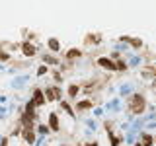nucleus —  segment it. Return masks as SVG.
Wrapping results in <instances>:
<instances>
[{
  "label": "nucleus",
  "instance_id": "obj_1",
  "mask_svg": "<svg viewBox=\"0 0 156 146\" xmlns=\"http://www.w3.org/2000/svg\"><path fill=\"white\" fill-rule=\"evenodd\" d=\"M144 107H146V99H144V96H140V94L131 96L129 101H127V109L133 115H140L144 111Z\"/></svg>",
  "mask_w": 156,
  "mask_h": 146
},
{
  "label": "nucleus",
  "instance_id": "obj_2",
  "mask_svg": "<svg viewBox=\"0 0 156 146\" xmlns=\"http://www.w3.org/2000/svg\"><path fill=\"white\" fill-rule=\"evenodd\" d=\"M22 53H23V57L31 58V57L37 55V49H35V45H31L29 41H23V43H22Z\"/></svg>",
  "mask_w": 156,
  "mask_h": 146
},
{
  "label": "nucleus",
  "instance_id": "obj_3",
  "mask_svg": "<svg viewBox=\"0 0 156 146\" xmlns=\"http://www.w3.org/2000/svg\"><path fill=\"white\" fill-rule=\"evenodd\" d=\"M22 136H23V140H26L27 144H33V142H35V130H33V125L31 127H23Z\"/></svg>",
  "mask_w": 156,
  "mask_h": 146
},
{
  "label": "nucleus",
  "instance_id": "obj_4",
  "mask_svg": "<svg viewBox=\"0 0 156 146\" xmlns=\"http://www.w3.org/2000/svg\"><path fill=\"white\" fill-rule=\"evenodd\" d=\"M98 64H100L101 68H105V70H117L115 62L111 61V58H107V57H101V58H98Z\"/></svg>",
  "mask_w": 156,
  "mask_h": 146
},
{
  "label": "nucleus",
  "instance_id": "obj_5",
  "mask_svg": "<svg viewBox=\"0 0 156 146\" xmlns=\"http://www.w3.org/2000/svg\"><path fill=\"white\" fill-rule=\"evenodd\" d=\"M31 99H33V103H35V105H43V103H45V94H43V90H39V88H35V90H33V97H31Z\"/></svg>",
  "mask_w": 156,
  "mask_h": 146
},
{
  "label": "nucleus",
  "instance_id": "obj_6",
  "mask_svg": "<svg viewBox=\"0 0 156 146\" xmlns=\"http://www.w3.org/2000/svg\"><path fill=\"white\" fill-rule=\"evenodd\" d=\"M94 107V101L92 99H84V101H76V111H88Z\"/></svg>",
  "mask_w": 156,
  "mask_h": 146
},
{
  "label": "nucleus",
  "instance_id": "obj_7",
  "mask_svg": "<svg viewBox=\"0 0 156 146\" xmlns=\"http://www.w3.org/2000/svg\"><path fill=\"white\" fill-rule=\"evenodd\" d=\"M43 94H45V99L47 101H57V94H55V86H47L45 90H43Z\"/></svg>",
  "mask_w": 156,
  "mask_h": 146
},
{
  "label": "nucleus",
  "instance_id": "obj_8",
  "mask_svg": "<svg viewBox=\"0 0 156 146\" xmlns=\"http://www.w3.org/2000/svg\"><path fill=\"white\" fill-rule=\"evenodd\" d=\"M78 92H80V86H78V84H70V86H68V90H66V94H68L70 99H76Z\"/></svg>",
  "mask_w": 156,
  "mask_h": 146
},
{
  "label": "nucleus",
  "instance_id": "obj_9",
  "mask_svg": "<svg viewBox=\"0 0 156 146\" xmlns=\"http://www.w3.org/2000/svg\"><path fill=\"white\" fill-rule=\"evenodd\" d=\"M49 129H51V130H58V117H57V113L49 115Z\"/></svg>",
  "mask_w": 156,
  "mask_h": 146
},
{
  "label": "nucleus",
  "instance_id": "obj_10",
  "mask_svg": "<svg viewBox=\"0 0 156 146\" xmlns=\"http://www.w3.org/2000/svg\"><path fill=\"white\" fill-rule=\"evenodd\" d=\"M123 41H127V43H131L135 49H139V47H143V41H140L139 37H121Z\"/></svg>",
  "mask_w": 156,
  "mask_h": 146
},
{
  "label": "nucleus",
  "instance_id": "obj_11",
  "mask_svg": "<svg viewBox=\"0 0 156 146\" xmlns=\"http://www.w3.org/2000/svg\"><path fill=\"white\" fill-rule=\"evenodd\" d=\"M84 43H86V45H92V43L96 45V43H100V35H98V33H96V35H94V33H88L86 39H84Z\"/></svg>",
  "mask_w": 156,
  "mask_h": 146
},
{
  "label": "nucleus",
  "instance_id": "obj_12",
  "mask_svg": "<svg viewBox=\"0 0 156 146\" xmlns=\"http://www.w3.org/2000/svg\"><path fill=\"white\" fill-rule=\"evenodd\" d=\"M47 47L49 49H51V51H58V49H61V43H58V39H55V37H51V39H49V41H47Z\"/></svg>",
  "mask_w": 156,
  "mask_h": 146
},
{
  "label": "nucleus",
  "instance_id": "obj_13",
  "mask_svg": "<svg viewBox=\"0 0 156 146\" xmlns=\"http://www.w3.org/2000/svg\"><path fill=\"white\" fill-rule=\"evenodd\" d=\"M78 57H82L80 49H70V51L66 53V58H78Z\"/></svg>",
  "mask_w": 156,
  "mask_h": 146
},
{
  "label": "nucleus",
  "instance_id": "obj_14",
  "mask_svg": "<svg viewBox=\"0 0 156 146\" xmlns=\"http://www.w3.org/2000/svg\"><path fill=\"white\" fill-rule=\"evenodd\" d=\"M140 144H143V146H150V144H152V136H150L148 133H144L143 134V142H140Z\"/></svg>",
  "mask_w": 156,
  "mask_h": 146
},
{
  "label": "nucleus",
  "instance_id": "obj_15",
  "mask_svg": "<svg viewBox=\"0 0 156 146\" xmlns=\"http://www.w3.org/2000/svg\"><path fill=\"white\" fill-rule=\"evenodd\" d=\"M61 107H62V109H65V111H66V113H68V115H70V117H74V111H72V107H70V105H68V103H66V101H61Z\"/></svg>",
  "mask_w": 156,
  "mask_h": 146
},
{
  "label": "nucleus",
  "instance_id": "obj_16",
  "mask_svg": "<svg viewBox=\"0 0 156 146\" xmlns=\"http://www.w3.org/2000/svg\"><path fill=\"white\" fill-rule=\"evenodd\" d=\"M115 66H117V70H127V64L123 61H121V58H117V62H115Z\"/></svg>",
  "mask_w": 156,
  "mask_h": 146
},
{
  "label": "nucleus",
  "instance_id": "obj_17",
  "mask_svg": "<svg viewBox=\"0 0 156 146\" xmlns=\"http://www.w3.org/2000/svg\"><path fill=\"white\" fill-rule=\"evenodd\" d=\"M37 130H39L41 134H47L51 129H49V125H39V127H37Z\"/></svg>",
  "mask_w": 156,
  "mask_h": 146
},
{
  "label": "nucleus",
  "instance_id": "obj_18",
  "mask_svg": "<svg viewBox=\"0 0 156 146\" xmlns=\"http://www.w3.org/2000/svg\"><path fill=\"white\" fill-rule=\"evenodd\" d=\"M109 138H111V146H117L121 142V138H119V136H113V133H109Z\"/></svg>",
  "mask_w": 156,
  "mask_h": 146
},
{
  "label": "nucleus",
  "instance_id": "obj_19",
  "mask_svg": "<svg viewBox=\"0 0 156 146\" xmlns=\"http://www.w3.org/2000/svg\"><path fill=\"white\" fill-rule=\"evenodd\" d=\"M43 61H45L47 64H57V62H58L55 57H43Z\"/></svg>",
  "mask_w": 156,
  "mask_h": 146
},
{
  "label": "nucleus",
  "instance_id": "obj_20",
  "mask_svg": "<svg viewBox=\"0 0 156 146\" xmlns=\"http://www.w3.org/2000/svg\"><path fill=\"white\" fill-rule=\"evenodd\" d=\"M47 70H49V68H47L45 64H41V66L37 68V76H43V74H47Z\"/></svg>",
  "mask_w": 156,
  "mask_h": 146
},
{
  "label": "nucleus",
  "instance_id": "obj_21",
  "mask_svg": "<svg viewBox=\"0 0 156 146\" xmlns=\"http://www.w3.org/2000/svg\"><path fill=\"white\" fill-rule=\"evenodd\" d=\"M0 61H10V53H0Z\"/></svg>",
  "mask_w": 156,
  "mask_h": 146
},
{
  "label": "nucleus",
  "instance_id": "obj_22",
  "mask_svg": "<svg viewBox=\"0 0 156 146\" xmlns=\"http://www.w3.org/2000/svg\"><path fill=\"white\" fill-rule=\"evenodd\" d=\"M55 94H57V99H61V88H58V86H55Z\"/></svg>",
  "mask_w": 156,
  "mask_h": 146
},
{
  "label": "nucleus",
  "instance_id": "obj_23",
  "mask_svg": "<svg viewBox=\"0 0 156 146\" xmlns=\"http://www.w3.org/2000/svg\"><path fill=\"white\" fill-rule=\"evenodd\" d=\"M0 146H8V138H6V136L2 138V144H0Z\"/></svg>",
  "mask_w": 156,
  "mask_h": 146
},
{
  "label": "nucleus",
  "instance_id": "obj_24",
  "mask_svg": "<svg viewBox=\"0 0 156 146\" xmlns=\"http://www.w3.org/2000/svg\"><path fill=\"white\" fill-rule=\"evenodd\" d=\"M88 146H98V142H96V140H94V142H90V144H88Z\"/></svg>",
  "mask_w": 156,
  "mask_h": 146
},
{
  "label": "nucleus",
  "instance_id": "obj_25",
  "mask_svg": "<svg viewBox=\"0 0 156 146\" xmlns=\"http://www.w3.org/2000/svg\"><path fill=\"white\" fill-rule=\"evenodd\" d=\"M136 146H143V144H140V142H139V144H136Z\"/></svg>",
  "mask_w": 156,
  "mask_h": 146
},
{
  "label": "nucleus",
  "instance_id": "obj_26",
  "mask_svg": "<svg viewBox=\"0 0 156 146\" xmlns=\"http://www.w3.org/2000/svg\"><path fill=\"white\" fill-rule=\"evenodd\" d=\"M23 146H27V144H23Z\"/></svg>",
  "mask_w": 156,
  "mask_h": 146
}]
</instances>
